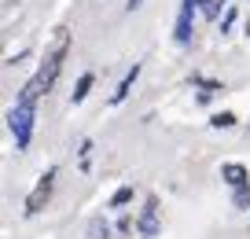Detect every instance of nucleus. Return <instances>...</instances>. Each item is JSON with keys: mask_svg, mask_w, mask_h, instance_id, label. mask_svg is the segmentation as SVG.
Here are the masks:
<instances>
[{"mask_svg": "<svg viewBox=\"0 0 250 239\" xmlns=\"http://www.w3.org/2000/svg\"><path fill=\"white\" fill-rule=\"evenodd\" d=\"M8 125H11V132H15V147H26L30 136H33V107L30 103H15L11 114H8Z\"/></svg>", "mask_w": 250, "mask_h": 239, "instance_id": "1", "label": "nucleus"}, {"mask_svg": "<svg viewBox=\"0 0 250 239\" xmlns=\"http://www.w3.org/2000/svg\"><path fill=\"white\" fill-rule=\"evenodd\" d=\"M52 184H55V166L44 173V177L37 180V188L30 192V199H26V217H33V214H41V206H44L48 199H52Z\"/></svg>", "mask_w": 250, "mask_h": 239, "instance_id": "2", "label": "nucleus"}, {"mask_svg": "<svg viewBox=\"0 0 250 239\" xmlns=\"http://www.w3.org/2000/svg\"><path fill=\"white\" fill-rule=\"evenodd\" d=\"M136 228H140L144 239H155V236H158V199H155V195H147V206H144Z\"/></svg>", "mask_w": 250, "mask_h": 239, "instance_id": "3", "label": "nucleus"}, {"mask_svg": "<svg viewBox=\"0 0 250 239\" xmlns=\"http://www.w3.org/2000/svg\"><path fill=\"white\" fill-rule=\"evenodd\" d=\"M221 180L235 192V188L250 184V173H247V166H239V162H225V166H221Z\"/></svg>", "mask_w": 250, "mask_h": 239, "instance_id": "4", "label": "nucleus"}, {"mask_svg": "<svg viewBox=\"0 0 250 239\" xmlns=\"http://www.w3.org/2000/svg\"><path fill=\"white\" fill-rule=\"evenodd\" d=\"M136 77H140V63H133V70H129V74H125L122 81H118L114 96H110V103H114V107H118V103L125 100V96H129V88H133V81H136Z\"/></svg>", "mask_w": 250, "mask_h": 239, "instance_id": "5", "label": "nucleus"}, {"mask_svg": "<svg viewBox=\"0 0 250 239\" xmlns=\"http://www.w3.org/2000/svg\"><path fill=\"white\" fill-rule=\"evenodd\" d=\"M92 85H96V74H81L78 85H74V92H70V103H81L88 92H92Z\"/></svg>", "mask_w": 250, "mask_h": 239, "instance_id": "6", "label": "nucleus"}, {"mask_svg": "<svg viewBox=\"0 0 250 239\" xmlns=\"http://www.w3.org/2000/svg\"><path fill=\"white\" fill-rule=\"evenodd\" d=\"M88 239H110V224L103 217H92L88 221Z\"/></svg>", "mask_w": 250, "mask_h": 239, "instance_id": "7", "label": "nucleus"}, {"mask_svg": "<svg viewBox=\"0 0 250 239\" xmlns=\"http://www.w3.org/2000/svg\"><path fill=\"white\" fill-rule=\"evenodd\" d=\"M210 125H213V129H232V125H235V114H232V110H217V114L210 118Z\"/></svg>", "mask_w": 250, "mask_h": 239, "instance_id": "8", "label": "nucleus"}, {"mask_svg": "<svg viewBox=\"0 0 250 239\" xmlns=\"http://www.w3.org/2000/svg\"><path fill=\"white\" fill-rule=\"evenodd\" d=\"M232 202H235V210H250V184L235 188V192H232Z\"/></svg>", "mask_w": 250, "mask_h": 239, "instance_id": "9", "label": "nucleus"}, {"mask_svg": "<svg viewBox=\"0 0 250 239\" xmlns=\"http://www.w3.org/2000/svg\"><path fill=\"white\" fill-rule=\"evenodd\" d=\"M129 199H133V188L125 184V188H118V192L110 195V206H125V202H129Z\"/></svg>", "mask_w": 250, "mask_h": 239, "instance_id": "10", "label": "nucleus"}, {"mask_svg": "<svg viewBox=\"0 0 250 239\" xmlns=\"http://www.w3.org/2000/svg\"><path fill=\"white\" fill-rule=\"evenodd\" d=\"M78 154H81V162H88V154H92V140H81V151Z\"/></svg>", "mask_w": 250, "mask_h": 239, "instance_id": "11", "label": "nucleus"}, {"mask_svg": "<svg viewBox=\"0 0 250 239\" xmlns=\"http://www.w3.org/2000/svg\"><path fill=\"white\" fill-rule=\"evenodd\" d=\"M140 4H144V0H129V11H136V8H140Z\"/></svg>", "mask_w": 250, "mask_h": 239, "instance_id": "12", "label": "nucleus"}]
</instances>
